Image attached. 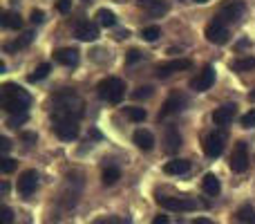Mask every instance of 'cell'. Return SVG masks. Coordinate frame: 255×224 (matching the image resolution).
Instances as JSON below:
<instances>
[{
  "instance_id": "cell-1",
  "label": "cell",
  "mask_w": 255,
  "mask_h": 224,
  "mask_svg": "<svg viewBox=\"0 0 255 224\" xmlns=\"http://www.w3.org/2000/svg\"><path fill=\"white\" fill-rule=\"evenodd\" d=\"M83 114V99L72 90H61L52 99V119H76Z\"/></svg>"
},
{
  "instance_id": "cell-2",
  "label": "cell",
  "mask_w": 255,
  "mask_h": 224,
  "mask_svg": "<svg viewBox=\"0 0 255 224\" xmlns=\"http://www.w3.org/2000/svg\"><path fill=\"white\" fill-rule=\"evenodd\" d=\"M31 103V97L16 83H4L0 90V106L4 108L9 114H22L27 112Z\"/></svg>"
},
{
  "instance_id": "cell-3",
  "label": "cell",
  "mask_w": 255,
  "mask_h": 224,
  "mask_svg": "<svg viewBox=\"0 0 255 224\" xmlns=\"http://www.w3.org/2000/svg\"><path fill=\"white\" fill-rule=\"evenodd\" d=\"M97 94L106 103H121V99L126 97V83L119 76H108L97 85Z\"/></svg>"
},
{
  "instance_id": "cell-4",
  "label": "cell",
  "mask_w": 255,
  "mask_h": 224,
  "mask_svg": "<svg viewBox=\"0 0 255 224\" xmlns=\"http://www.w3.org/2000/svg\"><path fill=\"white\" fill-rule=\"evenodd\" d=\"M157 204L161 209H168V211H179V213L195 211L197 207H202L195 198H166V195H159Z\"/></svg>"
},
{
  "instance_id": "cell-5",
  "label": "cell",
  "mask_w": 255,
  "mask_h": 224,
  "mask_svg": "<svg viewBox=\"0 0 255 224\" xmlns=\"http://www.w3.org/2000/svg\"><path fill=\"white\" fill-rule=\"evenodd\" d=\"M52 130L56 132L58 139L74 141L81 132V126H79L76 119H52Z\"/></svg>"
},
{
  "instance_id": "cell-6",
  "label": "cell",
  "mask_w": 255,
  "mask_h": 224,
  "mask_svg": "<svg viewBox=\"0 0 255 224\" xmlns=\"http://www.w3.org/2000/svg\"><path fill=\"white\" fill-rule=\"evenodd\" d=\"M224 146H226V132L213 130V132H208L206 139H204V153H206V157L215 159L224 153Z\"/></svg>"
},
{
  "instance_id": "cell-7",
  "label": "cell",
  "mask_w": 255,
  "mask_h": 224,
  "mask_svg": "<svg viewBox=\"0 0 255 224\" xmlns=\"http://www.w3.org/2000/svg\"><path fill=\"white\" fill-rule=\"evenodd\" d=\"M229 166L233 173H244L249 168V146L247 141H238L231 153V159H229Z\"/></svg>"
},
{
  "instance_id": "cell-8",
  "label": "cell",
  "mask_w": 255,
  "mask_h": 224,
  "mask_svg": "<svg viewBox=\"0 0 255 224\" xmlns=\"http://www.w3.org/2000/svg\"><path fill=\"white\" fill-rule=\"evenodd\" d=\"M244 16V2L242 0H231L217 13V20H222L224 25H231V22H240V18Z\"/></svg>"
},
{
  "instance_id": "cell-9",
  "label": "cell",
  "mask_w": 255,
  "mask_h": 224,
  "mask_svg": "<svg viewBox=\"0 0 255 224\" xmlns=\"http://www.w3.org/2000/svg\"><path fill=\"white\" fill-rule=\"evenodd\" d=\"M204 34H206V40L208 43H213V45H224L226 40H229V27L224 25V22L222 20H211L206 25V31H204Z\"/></svg>"
},
{
  "instance_id": "cell-10",
  "label": "cell",
  "mask_w": 255,
  "mask_h": 224,
  "mask_svg": "<svg viewBox=\"0 0 255 224\" xmlns=\"http://www.w3.org/2000/svg\"><path fill=\"white\" fill-rule=\"evenodd\" d=\"M213 83H215V67L206 65L202 72H197V76L190 79L188 85H190V90H195V92H206Z\"/></svg>"
},
{
  "instance_id": "cell-11",
  "label": "cell",
  "mask_w": 255,
  "mask_h": 224,
  "mask_svg": "<svg viewBox=\"0 0 255 224\" xmlns=\"http://www.w3.org/2000/svg\"><path fill=\"white\" fill-rule=\"evenodd\" d=\"M38 189V173L36 171H25L20 177H18V193L22 198H31Z\"/></svg>"
},
{
  "instance_id": "cell-12",
  "label": "cell",
  "mask_w": 255,
  "mask_h": 224,
  "mask_svg": "<svg viewBox=\"0 0 255 224\" xmlns=\"http://www.w3.org/2000/svg\"><path fill=\"white\" fill-rule=\"evenodd\" d=\"M188 67H193V63H190V58H175V61L161 63V65L157 67V76H159V79H168V76H172V74H175V72L188 70Z\"/></svg>"
},
{
  "instance_id": "cell-13",
  "label": "cell",
  "mask_w": 255,
  "mask_h": 224,
  "mask_svg": "<svg viewBox=\"0 0 255 224\" xmlns=\"http://www.w3.org/2000/svg\"><path fill=\"white\" fill-rule=\"evenodd\" d=\"M184 106H186V97H184V94L172 92L170 97L166 99V103H163L159 119H161V117H168V114H177V112H181V110H184Z\"/></svg>"
},
{
  "instance_id": "cell-14",
  "label": "cell",
  "mask_w": 255,
  "mask_h": 224,
  "mask_svg": "<svg viewBox=\"0 0 255 224\" xmlns=\"http://www.w3.org/2000/svg\"><path fill=\"white\" fill-rule=\"evenodd\" d=\"M235 114H238V106L235 103H226V106L217 108L213 112V121H215V126H229V123H233Z\"/></svg>"
},
{
  "instance_id": "cell-15",
  "label": "cell",
  "mask_w": 255,
  "mask_h": 224,
  "mask_svg": "<svg viewBox=\"0 0 255 224\" xmlns=\"http://www.w3.org/2000/svg\"><path fill=\"white\" fill-rule=\"evenodd\" d=\"M74 34H76V38H79V40L92 43V40H97V38H99V27L94 25V22L85 20V22H81V25H76Z\"/></svg>"
},
{
  "instance_id": "cell-16",
  "label": "cell",
  "mask_w": 255,
  "mask_h": 224,
  "mask_svg": "<svg viewBox=\"0 0 255 224\" xmlns=\"http://www.w3.org/2000/svg\"><path fill=\"white\" fill-rule=\"evenodd\" d=\"M54 58H56V63H61V65H65V67H74V65H79V49L63 47V49H58V52H54Z\"/></svg>"
},
{
  "instance_id": "cell-17",
  "label": "cell",
  "mask_w": 255,
  "mask_h": 224,
  "mask_svg": "<svg viewBox=\"0 0 255 224\" xmlns=\"http://www.w3.org/2000/svg\"><path fill=\"white\" fill-rule=\"evenodd\" d=\"M163 144H166V153L172 155L181 148V135L175 126H166V135H163Z\"/></svg>"
},
{
  "instance_id": "cell-18",
  "label": "cell",
  "mask_w": 255,
  "mask_h": 224,
  "mask_svg": "<svg viewBox=\"0 0 255 224\" xmlns=\"http://www.w3.org/2000/svg\"><path fill=\"white\" fill-rule=\"evenodd\" d=\"M132 141L136 144V148L145 150V153L154 148V137H152V132H150V130H143V128L134 130V135H132Z\"/></svg>"
},
{
  "instance_id": "cell-19",
  "label": "cell",
  "mask_w": 255,
  "mask_h": 224,
  "mask_svg": "<svg viewBox=\"0 0 255 224\" xmlns=\"http://www.w3.org/2000/svg\"><path fill=\"white\" fill-rule=\"evenodd\" d=\"M0 25L4 29H20L22 27V18L18 11H11V9H4L2 11V18H0Z\"/></svg>"
},
{
  "instance_id": "cell-20",
  "label": "cell",
  "mask_w": 255,
  "mask_h": 224,
  "mask_svg": "<svg viewBox=\"0 0 255 224\" xmlns=\"http://www.w3.org/2000/svg\"><path fill=\"white\" fill-rule=\"evenodd\" d=\"M139 7L148 9L150 16H163V13L168 11V2H163V0H139Z\"/></svg>"
},
{
  "instance_id": "cell-21",
  "label": "cell",
  "mask_w": 255,
  "mask_h": 224,
  "mask_svg": "<svg viewBox=\"0 0 255 224\" xmlns=\"http://www.w3.org/2000/svg\"><path fill=\"white\" fill-rule=\"evenodd\" d=\"M202 186H204V193L211 195V198H215V195H220L222 191V184H220V177L213 175V173H206L202 180Z\"/></svg>"
},
{
  "instance_id": "cell-22",
  "label": "cell",
  "mask_w": 255,
  "mask_h": 224,
  "mask_svg": "<svg viewBox=\"0 0 255 224\" xmlns=\"http://www.w3.org/2000/svg\"><path fill=\"white\" fill-rule=\"evenodd\" d=\"M163 171L168 175H184V173L190 171V162H186V159H170V162H166Z\"/></svg>"
},
{
  "instance_id": "cell-23",
  "label": "cell",
  "mask_w": 255,
  "mask_h": 224,
  "mask_svg": "<svg viewBox=\"0 0 255 224\" xmlns=\"http://www.w3.org/2000/svg\"><path fill=\"white\" fill-rule=\"evenodd\" d=\"M31 40H34V31H25L20 38H16V40H11V43L4 45V52H16V49H22V47H27V45H31Z\"/></svg>"
},
{
  "instance_id": "cell-24",
  "label": "cell",
  "mask_w": 255,
  "mask_h": 224,
  "mask_svg": "<svg viewBox=\"0 0 255 224\" xmlns=\"http://www.w3.org/2000/svg\"><path fill=\"white\" fill-rule=\"evenodd\" d=\"M235 220L240 224H255V209L251 204H244V207L238 209V213H235Z\"/></svg>"
},
{
  "instance_id": "cell-25",
  "label": "cell",
  "mask_w": 255,
  "mask_h": 224,
  "mask_svg": "<svg viewBox=\"0 0 255 224\" xmlns=\"http://www.w3.org/2000/svg\"><path fill=\"white\" fill-rule=\"evenodd\" d=\"M101 180H103V184H106V186L117 184V182L121 180V171H119V168H117V166H108L106 171H103Z\"/></svg>"
},
{
  "instance_id": "cell-26",
  "label": "cell",
  "mask_w": 255,
  "mask_h": 224,
  "mask_svg": "<svg viewBox=\"0 0 255 224\" xmlns=\"http://www.w3.org/2000/svg\"><path fill=\"white\" fill-rule=\"evenodd\" d=\"M49 70H52V67H49V63H40V65L36 67V70L31 72L29 76H27V81H29V83H36V81H43L45 76L49 74Z\"/></svg>"
},
{
  "instance_id": "cell-27",
  "label": "cell",
  "mask_w": 255,
  "mask_h": 224,
  "mask_svg": "<svg viewBox=\"0 0 255 224\" xmlns=\"http://www.w3.org/2000/svg\"><path fill=\"white\" fill-rule=\"evenodd\" d=\"M97 18L103 27H115L117 25V16L110 11V9H99L97 11Z\"/></svg>"
},
{
  "instance_id": "cell-28",
  "label": "cell",
  "mask_w": 255,
  "mask_h": 224,
  "mask_svg": "<svg viewBox=\"0 0 255 224\" xmlns=\"http://www.w3.org/2000/svg\"><path fill=\"white\" fill-rule=\"evenodd\" d=\"M255 67V58L253 56H242L238 61H233V70L235 72H247V70H253Z\"/></svg>"
},
{
  "instance_id": "cell-29",
  "label": "cell",
  "mask_w": 255,
  "mask_h": 224,
  "mask_svg": "<svg viewBox=\"0 0 255 224\" xmlns=\"http://www.w3.org/2000/svg\"><path fill=\"white\" fill-rule=\"evenodd\" d=\"M126 117L130 119V121H134V123H141V121H145L148 112H145L143 108H126Z\"/></svg>"
},
{
  "instance_id": "cell-30",
  "label": "cell",
  "mask_w": 255,
  "mask_h": 224,
  "mask_svg": "<svg viewBox=\"0 0 255 224\" xmlns=\"http://www.w3.org/2000/svg\"><path fill=\"white\" fill-rule=\"evenodd\" d=\"M159 36H161V29H159L157 25H150V27H143L141 29V38L148 40V43H152V40H157Z\"/></svg>"
},
{
  "instance_id": "cell-31",
  "label": "cell",
  "mask_w": 255,
  "mask_h": 224,
  "mask_svg": "<svg viewBox=\"0 0 255 224\" xmlns=\"http://www.w3.org/2000/svg\"><path fill=\"white\" fill-rule=\"evenodd\" d=\"M92 224H130V222L119 216H103V218H99V220H94Z\"/></svg>"
},
{
  "instance_id": "cell-32",
  "label": "cell",
  "mask_w": 255,
  "mask_h": 224,
  "mask_svg": "<svg viewBox=\"0 0 255 224\" xmlns=\"http://www.w3.org/2000/svg\"><path fill=\"white\" fill-rule=\"evenodd\" d=\"M11 171H16V159H11V157H0V173H11Z\"/></svg>"
},
{
  "instance_id": "cell-33",
  "label": "cell",
  "mask_w": 255,
  "mask_h": 224,
  "mask_svg": "<svg viewBox=\"0 0 255 224\" xmlns=\"http://www.w3.org/2000/svg\"><path fill=\"white\" fill-rule=\"evenodd\" d=\"M25 121H27V112H22V114H11V117L7 119V126H9V128H18V126H22Z\"/></svg>"
},
{
  "instance_id": "cell-34",
  "label": "cell",
  "mask_w": 255,
  "mask_h": 224,
  "mask_svg": "<svg viewBox=\"0 0 255 224\" xmlns=\"http://www.w3.org/2000/svg\"><path fill=\"white\" fill-rule=\"evenodd\" d=\"M132 97H134L136 101H141V99H148V97H152V88H150V85H143V88H136L134 92H132Z\"/></svg>"
},
{
  "instance_id": "cell-35",
  "label": "cell",
  "mask_w": 255,
  "mask_h": 224,
  "mask_svg": "<svg viewBox=\"0 0 255 224\" xmlns=\"http://www.w3.org/2000/svg\"><path fill=\"white\" fill-rule=\"evenodd\" d=\"M13 222V211L9 207L0 209V224H11Z\"/></svg>"
},
{
  "instance_id": "cell-36",
  "label": "cell",
  "mask_w": 255,
  "mask_h": 224,
  "mask_svg": "<svg viewBox=\"0 0 255 224\" xmlns=\"http://www.w3.org/2000/svg\"><path fill=\"white\" fill-rule=\"evenodd\" d=\"M242 128H255V110H249L242 117Z\"/></svg>"
},
{
  "instance_id": "cell-37",
  "label": "cell",
  "mask_w": 255,
  "mask_h": 224,
  "mask_svg": "<svg viewBox=\"0 0 255 224\" xmlns=\"http://www.w3.org/2000/svg\"><path fill=\"white\" fill-rule=\"evenodd\" d=\"M29 20L34 22V25H40V22L45 20V11H43V9H31V16H29Z\"/></svg>"
},
{
  "instance_id": "cell-38",
  "label": "cell",
  "mask_w": 255,
  "mask_h": 224,
  "mask_svg": "<svg viewBox=\"0 0 255 224\" xmlns=\"http://www.w3.org/2000/svg\"><path fill=\"white\" fill-rule=\"evenodd\" d=\"M141 58H143V54H141L139 49H130L126 56V63H136V61H141Z\"/></svg>"
},
{
  "instance_id": "cell-39",
  "label": "cell",
  "mask_w": 255,
  "mask_h": 224,
  "mask_svg": "<svg viewBox=\"0 0 255 224\" xmlns=\"http://www.w3.org/2000/svg\"><path fill=\"white\" fill-rule=\"evenodd\" d=\"M56 9L61 13H67L72 9V0H58V4H56Z\"/></svg>"
},
{
  "instance_id": "cell-40",
  "label": "cell",
  "mask_w": 255,
  "mask_h": 224,
  "mask_svg": "<svg viewBox=\"0 0 255 224\" xmlns=\"http://www.w3.org/2000/svg\"><path fill=\"white\" fill-rule=\"evenodd\" d=\"M9 150H11V141H9L7 137H0V153L7 155Z\"/></svg>"
},
{
  "instance_id": "cell-41",
  "label": "cell",
  "mask_w": 255,
  "mask_h": 224,
  "mask_svg": "<svg viewBox=\"0 0 255 224\" xmlns=\"http://www.w3.org/2000/svg\"><path fill=\"white\" fill-rule=\"evenodd\" d=\"M152 224H170V220H168V216H157L152 220Z\"/></svg>"
},
{
  "instance_id": "cell-42",
  "label": "cell",
  "mask_w": 255,
  "mask_h": 224,
  "mask_svg": "<svg viewBox=\"0 0 255 224\" xmlns=\"http://www.w3.org/2000/svg\"><path fill=\"white\" fill-rule=\"evenodd\" d=\"M22 139L29 141V144H34V141H36V135H34V132H25V135H22Z\"/></svg>"
},
{
  "instance_id": "cell-43",
  "label": "cell",
  "mask_w": 255,
  "mask_h": 224,
  "mask_svg": "<svg viewBox=\"0 0 255 224\" xmlns=\"http://www.w3.org/2000/svg\"><path fill=\"white\" fill-rule=\"evenodd\" d=\"M193 224H215V222H211L208 218H195Z\"/></svg>"
},
{
  "instance_id": "cell-44",
  "label": "cell",
  "mask_w": 255,
  "mask_h": 224,
  "mask_svg": "<svg viewBox=\"0 0 255 224\" xmlns=\"http://www.w3.org/2000/svg\"><path fill=\"white\" fill-rule=\"evenodd\" d=\"M249 99H251V101H255V90H253L251 94H249Z\"/></svg>"
},
{
  "instance_id": "cell-45",
  "label": "cell",
  "mask_w": 255,
  "mask_h": 224,
  "mask_svg": "<svg viewBox=\"0 0 255 224\" xmlns=\"http://www.w3.org/2000/svg\"><path fill=\"white\" fill-rule=\"evenodd\" d=\"M195 2H206V0H195Z\"/></svg>"
}]
</instances>
